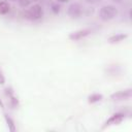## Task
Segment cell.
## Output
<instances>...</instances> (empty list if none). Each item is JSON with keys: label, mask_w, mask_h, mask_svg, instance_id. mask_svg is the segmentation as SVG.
Masks as SVG:
<instances>
[{"label": "cell", "mask_w": 132, "mask_h": 132, "mask_svg": "<svg viewBox=\"0 0 132 132\" xmlns=\"http://www.w3.org/2000/svg\"><path fill=\"white\" fill-rule=\"evenodd\" d=\"M128 37L127 34H116V35H112L108 38V42L109 43H118L124 39H126Z\"/></svg>", "instance_id": "obj_7"}, {"label": "cell", "mask_w": 132, "mask_h": 132, "mask_svg": "<svg viewBox=\"0 0 132 132\" xmlns=\"http://www.w3.org/2000/svg\"><path fill=\"white\" fill-rule=\"evenodd\" d=\"M23 16L29 21H38L43 16V9H42L41 5L34 4V5L30 6L28 9L24 10Z\"/></svg>", "instance_id": "obj_1"}, {"label": "cell", "mask_w": 132, "mask_h": 132, "mask_svg": "<svg viewBox=\"0 0 132 132\" xmlns=\"http://www.w3.org/2000/svg\"><path fill=\"white\" fill-rule=\"evenodd\" d=\"M33 1H35V0H19L18 3H19V5L22 6V7H27V6L30 5Z\"/></svg>", "instance_id": "obj_13"}, {"label": "cell", "mask_w": 132, "mask_h": 132, "mask_svg": "<svg viewBox=\"0 0 132 132\" xmlns=\"http://www.w3.org/2000/svg\"><path fill=\"white\" fill-rule=\"evenodd\" d=\"M8 98H9V101H10V105H11V107H12V108H16V107L19 106V101H18V99H16L13 95L9 96Z\"/></svg>", "instance_id": "obj_12"}, {"label": "cell", "mask_w": 132, "mask_h": 132, "mask_svg": "<svg viewBox=\"0 0 132 132\" xmlns=\"http://www.w3.org/2000/svg\"><path fill=\"white\" fill-rule=\"evenodd\" d=\"M117 14H118V9L113 5H104L100 8V11H99V16L104 22L114 19Z\"/></svg>", "instance_id": "obj_2"}, {"label": "cell", "mask_w": 132, "mask_h": 132, "mask_svg": "<svg viewBox=\"0 0 132 132\" xmlns=\"http://www.w3.org/2000/svg\"><path fill=\"white\" fill-rule=\"evenodd\" d=\"M132 97V90L131 89H126L123 91L116 92L110 95V99L114 101H121V100H128Z\"/></svg>", "instance_id": "obj_4"}, {"label": "cell", "mask_w": 132, "mask_h": 132, "mask_svg": "<svg viewBox=\"0 0 132 132\" xmlns=\"http://www.w3.org/2000/svg\"><path fill=\"white\" fill-rule=\"evenodd\" d=\"M100 1L101 0H86V2L89 3V4H96V3L100 2Z\"/></svg>", "instance_id": "obj_15"}, {"label": "cell", "mask_w": 132, "mask_h": 132, "mask_svg": "<svg viewBox=\"0 0 132 132\" xmlns=\"http://www.w3.org/2000/svg\"><path fill=\"white\" fill-rule=\"evenodd\" d=\"M102 98H103V96H102L101 94L95 93V94H92V95H90V96L88 97V102H89V103H96V102L101 101Z\"/></svg>", "instance_id": "obj_8"}, {"label": "cell", "mask_w": 132, "mask_h": 132, "mask_svg": "<svg viewBox=\"0 0 132 132\" xmlns=\"http://www.w3.org/2000/svg\"><path fill=\"white\" fill-rule=\"evenodd\" d=\"M89 34H91V29H89V28L80 29V30H77V31H75V32L70 33L69 39H70V40H73V41H76V40H79V39H81V38L88 36Z\"/></svg>", "instance_id": "obj_6"}, {"label": "cell", "mask_w": 132, "mask_h": 132, "mask_svg": "<svg viewBox=\"0 0 132 132\" xmlns=\"http://www.w3.org/2000/svg\"><path fill=\"white\" fill-rule=\"evenodd\" d=\"M9 11V5L5 1L0 2V14H5Z\"/></svg>", "instance_id": "obj_10"}, {"label": "cell", "mask_w": 132, "mask_h": 132, "mask_svg": "<svg viewBox=\"0 0 132 132\" xmlns=\"http://www.w3.org/2000/svg\"><path fill=\"white\" fill-rule=\"evenodd\" d=\"M51 9H52V11H53L54 13H59V11H60V9H61V6H60V4H58V2L56 1V2L51 3Z\"/></svg>", "instance_id": "obj_11"}, {"label": "cell", "mask_w": 132, "mask_h": 132, "mask_svg": "<svg viewBox=\"0 0 132 132\" xmlns=\"http://www.w3.org/2000/svg\"><path fill=\"white\" fill-rule=\"evenodd\" d=\"M10 1H19V0H10Z\"/></svg>", "instance_id": "obj_18"}, {"label": "cell", "mask_w": 132, "mask_h": 132, "mask_svg": "<svg viewBox=\"0 0 132 132\" xmlns=\"http://www.w3.org/2000/svg\"><path fill=\"white\" fill-rule=\"evenodd\" d=\"M82 13V7L79 3H71L68 8H67V14L71 18V19H77L81 15Z\"/></svg>", "instance_id": "obj_3"}, {"label": "cell", "mask_w": 132, "mask_h": 132, "mask_svg": "<svg viewBox=\"0 0 132 132\" xmlns=\"http://www.w3.org/2000/svg\"><path fill=\"white\" fill-rule=\"evenodd\" d=\"M112 1H113V2H116V3H121L123 0H112Z\"/></svg>", "instance_id": "obj_16"}, {"label": "cell", "mask_w": 132, "mask_h": 132, "mask_svg": "<svg viewBox=\"0 0 132 132\" xmlns=\"http://www.w3.org/2000/svg\"><path fill=\"white\" fill-rule=\"evenodd\" d=\"M4 82H5V77L2 72V69L0 68V85H4Z\"/></svg>", "instance_id": "obj_14"}, {"label": "cell", "mask_w": 132, "mask_h": 132, "mask_svg": "<svg viewBox=\"0 0 132 132\" xmlns=\"http://www.w3.org/2000/svg\"><path fill=\"white\" fill-rule=\"evenodd\" d=\"M4 118H5V121H6V124H7V126H8L9 131L14 132V131H15V126H14L13 120H12L10 117H8L7 114H4Z\"/></svg>", "instance_id": "obj_9"}, {"label": "cell", "mask_w": 132, "mask_h": 132, "mask_svg": "<svg viewBox=\"0 0 132 132\" xmlns=\"http://www.w3.org/2000/svg\"><path fill=\"white\" fill-rule=\"evenodd\" d=\"M125 119V113H122V112H117L114 114H112L104 124L103 128L105 127H108V126H111V125H118V124H121Z\"/></svg>", "instance_id": "obj_5"}, {"label": "cell", "mask_w": 132, "mask_h": 132, "mask_svg": "<svg viewBox=\"0 0 132 132\" xmlns=\"http://www.w3.org/2000/svg\"><path fill=\"white\" fill-rule=\"evenodd\" d=\"M57 2H67V1H69V0H56Z\"/></svg>", "instance_id": "obj_17"}]
</instances>
